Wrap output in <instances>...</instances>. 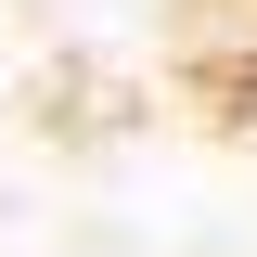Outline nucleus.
I'll list each match as a JSON object with an SVG mask.
<instances>
[{"instance_id": "f257e3e1", "label": "nucleus", "mask_w": 257, "mask_h": 257, "mask_svg": "<svg viewBox=\"0 0 257 257\" xmlns=\"http://www.w3.org/2000/svg\"><path fill=\"white\" fill-rule=\"evenodd\" d=\"M0 257H257V0H0Z\"/></svg>"}]
</instances>
